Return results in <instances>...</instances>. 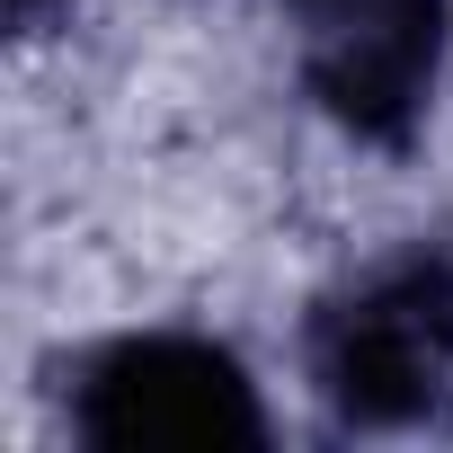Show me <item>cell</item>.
Listing matches in <instances>:
<instances>
[{
	"label": "cell",
	"instance_id": "1",
	"mask_svg": "<svg viewBox=\"0 0 453 453\" xmlns=\"http://www.w3.org/2000/svg\"><path fill=\"white\" fill-rule=\"evenodd\" d=\"M311 400L338 435H391L453 391V241H409L311 303Z\"/></svg>",
	"mask_w": 453,
	"mask_h": 453
},
{
	"label": "cell",
	"instance_id": "2",
	"mask_svg": "<svg viewBox=\"0 0 453 453\" xmlns=\"http://www.w3.org/2000/svg\"><path fill=\"white\" fill-rule=\"evenodd\" d=\"M63 435L89 453H258L267 400L204 329H125L63 373Z\"/></svg>",
	"mask_w": 453,
	"mask_h": 453
},
{
	"label": "cell",
	"instance_id": "3",
	"mask_svg": "<svg viewBox=\"0 0 453 453\" xmlns=\"http://www.w3.org/2000/svg\"><path fill=\"white\" fill-rule=\"evenodd\" d=\"M453 0H320L303 10V89L356 142H409L435 107Z\"/></svg>",
	"mask_w": 453,
	"mask_h": 453
},
{
	"label": "cell",
	"instance_id": "4",
	"mask_svg": "<svg viewBox=\"0 0 453 453\" xmlns=\"http://www.w3.org/2000/svg\"><path fill=\"white\" fill-rule=\"evenodd\" d=\"M294 10H320V0H294Z\"/></svg>",
	"mask_w": 453,
	"mask_h": 453
}]
</instances>
